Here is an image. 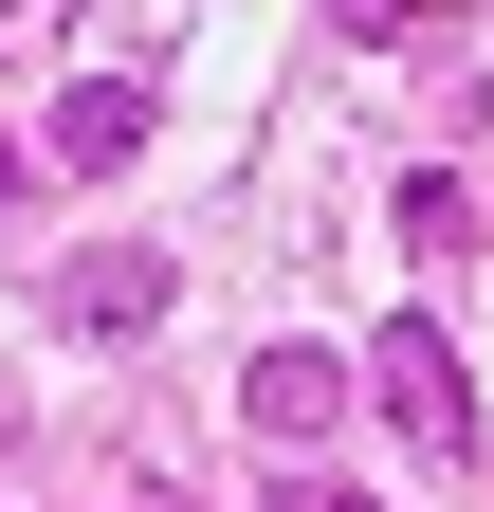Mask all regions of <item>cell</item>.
I'll return each mask as SVG.
<instances>
[{"instance_id":"obj_1","label":"cell","mask_w":494,"mask_h":512,"mask_svg":"<svg viewBox=\"0 0 494 512\" xmlns=\"http://www.w3.org/2000/svg\"><path fill=\"white\" fill-rule=\"evenodd\" d=\"M348 384H366V403L421 439V458H476V384H458V330H440V311H385Z\"/></svg>"},{"instance_id":"obj_5","label":"cell","mask_w":494,"mask_h":512,"mask_svg":"<svg viewBox=\"0 0 494 512\" xmlns=\"http://www.w3.org/2000/svg\"><path fill=\"white\" fill-rule=\"evenodd\" d=\"M403 256H476V183H458V165L403 183Z\"/></svg>"},{"instance_id":"obj_7","label":"cell","mask_w":494,"mask_h":512,"mask_svg":"<svg viewBox=\"0 0 494 512\" xmlns=\"http://www.w3.org/2000/svg\"><path fill=\"white\" fill-rule=\"evenodd\" d=\"M275 512H366V494H330V476H293V494H275Z\"/></svg>"},{"instance_id":"obj_8","label":"cell","mask_w":494,"mask_h":512,"mask_svg":"<svg viewBox=\"0 0 494 512\" xmlns=\"http://www.w3.org/2000/svg\"><path fill=\"white\" fill-rule=\"evenodd\" d=\"M0 220H19V128H0Z\"/></svg>"},{"instance_id":"obj_3","label":"cell","mask_w":494,"mask_h":512,"mask_svg":"<svg viewBox=\"0 0 494 512\" xmlns=\"http://www.w3.org/2000/svg\"><path fill=\"white\" fill-rule=\"evenodd\" d=\"M55 165H74V183L147 165V74H74V92H55Z\"/></svg>"},{"instance_id":"obj_2","label":"cell","mask_w":494,"mask_h":512,"mask_svg":"<svg viewBox=\"0 0 494 512\" xmlns=\"http://www.w3.org/2000/svg\"><path fill=\"white\" fill-rule=\"evenodd\" d=\"M348 403H366L348 348H257V366H238V421H257V439H330Z\"/></svg>"},{"instance_id":"obj_4","label":"cell","mask_w":494,"mask_h":512,"mask_svg":"<svg viewBox=\"0 0 494 512\" xmlns=\"http://www.w3.org/2000/svg\"><path fill=\"white\" fill-rule=\"evenodd\" d=\"M165 293H183V275H165V256H129V238H110V256H74V330H92V348L165 330Z\"/></svg>"},{"instance_id":"obj_6","label":"cell","mask_w":494,"mask_h":512,"mask_svg":"<svg viewBox=\"0 0 494 512\" xmlns=\"http://www.w3.org/2000/svg\"><path fill=\"white\" fill-rule=\"evenodd\" d=\"M330 37H366V55H385V37H421V0H330Z\"/></svg>"}]
</instances>
